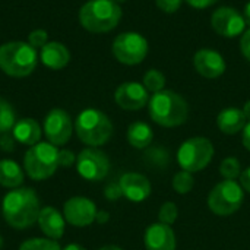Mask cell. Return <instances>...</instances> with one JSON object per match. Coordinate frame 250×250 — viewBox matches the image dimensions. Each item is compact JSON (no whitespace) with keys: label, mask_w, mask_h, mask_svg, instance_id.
Instances as JSON below:
<instances>
[{"label":"cell","mask_w":250,"mask_h":250,"mask_svg":"<svg viewBox=\"0 0 250 250\" xmlns=\"http://www.w3.org/2000/svg\"><path fill=\"white\" fill-rule=\"evenodd\" d=\"M40 199L31 188H18L6 193L1 202L4 221L15 230H26L38 220Z\"/></svg>","instance_id":"6da1fadb"},{"label":"cell","mask_w":250,"mask_h":250,"mask_svg":"<svg viewBox=\"0 0 250 250\" xmlns=\"http://www.w3.org/2000/svg\"><path fill=\"white\" fill-rule=\"evenodd\" d=\"M149 117L161 127H177L186 123L189 117V104L177 92L163 89L152 94L148 101Z\"/></svg>","instance_id":"7a4b0ae2"},{"label":"cell","mask_w":250,"mask_h":250,"mask_svg":"<svg viewBox=\"0 0 250 250\" xmlns=\"http://www.w3.org/2000/svg\"><path fill=\"white\" fill-rule=\"evenodd\" d=\"M122 19V7L113 0H89L79 10L81 25L94 34L114 29Z\"/></svg>","instance_id":"3957f363"},{"label":"cell","mask_w":250,"mask_h":250,"mask_svg":"<svg viewBox=\"0 0 250 250\" xmlns=\"http://www.w3.org/2000/svg\"><path fill=\"white\" fill-rule=\"evenodd\" d=\"M75 130L81 142L98 148L105 145L113 136V123L110 117L97 108H86L79 113L75 122Z\"/></svg>","instance_id":"277c9868"},{"label":"cell","mask_w":250,"mask_h":250,"mask_svg":"<svg viewBox=\"0 0 250 250\" xmlns=\"http://www.w3.org/2000/svg\"><path fill=\"white\" fill-rule=\"evenodd\" d=\"M37 51L28 42L10 41L0 45V69L12 78H25L35 70Z\"/></svg>","instance_id":"5b68a950"},{"label":"cell","mask_w":250,"mask_h":250,"mask_svg":"<svg viewBox=\"0 0 250 250\" xmlns=\"http://www.w3.org/2000/svg\"><path fill=\"white\" fill-rule=\"evenodd\" d=\"M215 154L212 142L205 136H193L186 139L177 149V163L182 170L198 173L205 170Z\"/></svg>","instance_id":"8992f818"},{"label":"cell","mask_w":250,"mask_h":250,"mask_svg":"<svg viewBox=\"0 0 250 250\" xmlns=\"http://www.w3.org/2000/svg\"><path fill=\"white\" fill-rule=\"evenodd\" d=\"M57 155V146L50 142H38L26 151L23 157V168L32 180H45L51 177L59 167Z\"/></svg>","instance_id":"52a82bcc"},{"label":"cell","mask_w":250,"mask_h":250,"mask_svg":"<svg viewBox=\"0 0 250 250\" xmlns=\"http://www.w3.org/2000/svg\"><path fill=\"white\" fill-rule=\"evenodd\" d=\"M245 201V190L236 180H221L208 193V208L218 217L236 214Z\"/></svg>","instance_id":"ba28073f"},{"label":"cell","mask_w":250,"mask_h":250,"mask_svg":"<svg viewBox=\"0 0 250 250\" xmlns=\"http://www.w3.org/2000/svg\"><path fill=\"white\" fill-rule=\"evenodd\" d=\"M148 48L149 45L146 38L139 32H133V31L119 34L114 38L111 47L116 60L127 66L142 63L148 54Z\"/></svg>","instance_id":"9c48e42d"},{"label":"cell","mask_w":250,"mask_h":250,"mask_svg":"<svg viewBox=\"0 0 250 250\" xmlns=\"http://www.w3.org/2000/svg\"><path fill=\"white\" fill-rule=\"evenodd\" d=\"M108 155L98 149L88 146L76 155V171L88 182H101L110 173Z\"/></svg>","instance_id":"30bf717a"},{"label":"cell","mask_w":250,"mask_h":250,"mask_svg":"<svg viewBox=\"0 0 250 250\" xmlns=\"http://www.w3.org/2000/svg\"><path fill=\"white\" fill-rule=\"evenodd\" d=\"M211 26L221 37L236 38L246 31V21L237 9L231 6H223L212 12Z\"/></svg>","instance_id":"8fae6325"},{"label":"cell","mask_w":250,"mask_h":250,"mask_svg":"<svg viewBox=\"0 0 250 250\" xmlns=\"http://www.w3.org/2000/svg\"><path fill=\"white\" fill-rule=\"evenodd\" d=\"M73 125L67 111L63 108H53L44 119V133L47 141L54 146H63L72 136Z\"/></svg>","instance_id":"7c38bea8"},{"label":"cell","mask_w":250,"mask_h":250,"mask_svg":"<svg viewBox=\"0 0 250 250\" xmlns=\"http://www.w3.org/2000/svg\"><path fill=\"white\" fill-rule=\"evenodd\" d=\"M97 214V205L94 204V201L85 196H73L67 199L63 207V217L66 223L79 229L91 226L95 221Z\"/></svg>","instance_id":"4fadbf2b"},{"label":"cell","mask_w":250,"mask_h":250,"mask_svg":"<svg viewBox=\"0 0 250 250\" xmlns=\"http://www.w3.org/2000/svg\"><path fill=\"white\" fill-rule=\"evenodd\" d=\"M116 104L127 111H138L148 105L149 95L146 88L139 82H125L114 92Z\"/></svg>","instance_id":"5bb4252c"},{"label":"cell","mask_w":250,"mask_h":250,"mask_svg":"<svg viewBox=\"0 0 250 250\" xmlns=\"http://www.w3.org/2000/svg\"><path fill=\"white\" fill-rule=\"evenodd\" d=\"M193 66L196 72L207 79H217L224 75L227 63L224 57L211 48H202L193 56Z\"/></svg>","instance_id":"9a60e30c"},{"label":"cell","mask_w":250,"mask_h":250,"mask_svg":"<svg viewBox=\"0 0 250 250\" xmlns=\"http://www.w3.org/2000/svg\"><path fill=\"white\" fill-rule=\"evenodd\" d=\"M122 193L130 202H144L149 198L152 186L146 176L135 171L125 173L119 180Z\"/></svg>","instance_id":"2e32d148"},{"label":"cell","mask_w":250,"mask_h":250,"mask_svg":"<svg viewBox=\"0 0 250 250\" xmlns=\"http://www.w3.org/2000/svg\"><path fill=\"white\" fill-rule=\"evenodd\" d=\"M144 243L146 250H176L177 240L171 226L161 223L151 224L144 234Z\"/></svg>","instance_id":"e0dca14e"},{"label":"cell","mask_w":250,"mask_h":250,"mask_svg":"<svg viewBox=\"0 0 250 250\" xmlns=\"http://www.w3.org/2000/svg\"><path fill=\"white\" fill-rule=\"evenodd\" d=\"M40 230L53 240H59L64 234V226L66 220L64 217L54 208V207H45L41 208L38 220H37Z\"/></svg>","instance_id":"ac0fdd59"},{"label":"cell","mask_w":250,"mask_h":250,"mask_svg":"<svg viewBox=\"0 0 250 250\" xmlns=\"http://www.w3.org/2000/svg\"><path fill=\"white\" fill-rule=\"evenodd\" d=\"M248 123V119L242 108L237 107H227L221 110L217 116V126L218 129L229 136H234L240 132H243L245 126Z\"/></svg>","instance_id":"d6986e66"},{"label":"cell","mask_w":250,"mask_h":250,"mask_svg":"<svg viewBox=\"0 0 250 250\" xmlns=\"http://www.w3.org/2000/svg\"><path fill=\"white\" fill-rule=\"evenodd\" d=\"M40 59H41L42 64L47 66L48 69L60 70V69L66 67L67 63L70 62V53L64 44L57 42V41H51V42H47L41 48Z\"/></svg>","instance_id":"ffe728a7"},{"label":"cell","mask_w":250,"mask_h":250,"mask_svg":"<svg viewBox=\"0 0 250 250\" xmlns=\"http://www.w3.org/2000/svg\"><path fill=\"white\" fill-rule=\"evenodd\" d=\"M12 135L16 142L26 145V146H34L40 142L41 139V126L38 125L37 120L34 119H21L15 123L12 129Z\"/></svg>","instance_id":"44dd1931"},{"label":"cell","mask_w":250,"mask_h":250,"mask_svg":"<svg viewBox=\"0 0 250 250\" xmlns=\"http://www.w3.org/2000/svg\"><path fill=\"white\" fill-rule=\"evenodd\" d=\"M127 142L136 149H146L154 141V132L145 122H135L127 127Z\"/></svg>","instance_id":"7402d4cb"},{"label":"cell","mask_w":250,"mask_h":250,"mask_svg":"<svg viewBox=\"0 0 250 250\" xmlns=\"http://www.w3.org/2000/svg\"><path fill=\"white\" fill-rule=\"evenodd\" d=\"M23 183V171L13 160H0V185L9 189H18Z\"/></svg>","instance_id":"603a6c76"},{"label":"cell","mask_w":250,"mask_h":250,"mask_svg":"<svg viewBox=\"0 0 250 250\" xmlns=\"http://www.w3.org/2000/svg\"><path fill=\"white\" fill-rule=\"evenodd\" d=\"M142 85L146 88L148 92H152V94L160 92V91L166 89V76L158 69H149L144 75Z\"/></svg>","instance_id":"cb8c5ba5"},{"label":"cell","mask_w":250,"mask_h":250,"mask_svg":"<svg viewBox=\"0 0 250 250\" xmlns=\"http://www.w3.org/2000/svg\"><path fill=\"white\" fill-rule=\"evenodd\" d=\"M171 186L174 189L176 193L179 195H188L189 192H192L193 186H195V179L193 174L186 171V170H180L174 174L173 180H171Z\"/></svg>","instance_id":"d4e9b609"},{"label":"cell","mask_w":250,"mask_h":250,"mask_svg":"<svg viewBox=\"0 0 250 250\" xmlns=\"http://www.w3.org/2000/svg\"><path fill=\"white\" fill-rule=\"evenodd\" d=\"M16 123V113L9 101L0 97V133H6L13 129Z\"/></svg>","instance_id":"484cf974"},{"label":"cell","mask_w":250,"mask_h":250,"mask_svg":"<svg viewBox=\"0 0 250 250\" xmlns=\"http://www.w3.org/2000/svg\"><path fill=\"white\" fill-rule=\"evenodd\" d=\"M242 171V164L236 157H227L220 164V174L224 180H237Z\"/></svg>","instance_id":"4316f807"},{"label":"cell","mask_w":250,"mask_h":250,"mask_svg":"<svg viewBox=\"0 0 250 250\" xmlns=\"http://www.w3.org/2000/svg\"><path fill=\"white\" fill-rule=\"evenodd\" d=\"M19 250H62V248L59 246L57 240L35 237V239L25 240L19 246Z\"/></svg>","instance_id":"83f0119b"},{"label":"cell","mask_w":250,"mask_h":250,"mask_svg":"<svg viewBox=\"0 0 250 250\" xmlns=\"http://www.w3.org/2000/svg\"><path fill=\"white\" fill-rule=\"evenodd\" d=\"M179 218V208L174 202H164L158 211V223L173 226Z\"/></svg>","instance_id":"f1b7e54d"},{"label":"cell","mask_w":250,"mask_h":250,"mask_svg":"<svg viewBox=\"0 0 250 250\" xmlns=\"http://www.w3.org/2000/svg\"><path fill=\"white\" fill-rule=\"evenodd\" d=\"M146 160L158 167H164L167 161H170V155L163 149V148H146Z\"/></svg>","instance_id":"f546056e"},{"label":"cell","mask_w":250,"mask_h":250,"mask_svg":"<svg viewBox=\"0 0 250 250\" xmlns=\"http://www.w3.org/2000/svg\"><path fill=\"white\" fill-rule=\"evenodd\" d=\"M47 31L44 29H35L29 34L28 37V44L34 48H42L47 44Z\"/></svg>","instance_id":"4dcf8cb0"},{"label":"cell","mask_w":250,"mask_h":250,"mask_svg":"<svg viewBox=\"0 0 250 250\" xmlns=\"http://www.w3.org/2000/svg\"><path fill=\"white\" fill-rule=\"evenodd\" d=\"M183 0H155L157 7L164 13H176L180 9Z\"/></svg>","instance_id":"1f68e13d"},{"label":"cell","mask_w":250,"mask_h":250,"mask_svg":"<svg viewBox=\"0 0 250 250\" xmlns=\"http://www.w3.org/2000/svg\"><path fill=\"white\" fill-rule=\"evenodd\" d=\"M59 167H69L72 164H76V155L69 149H59Z\"/></svg>","instance_id":"d6a6232c"},{"label":"cell","mask_w":250,"mask_h":250,"mask_svg":"<svg viewBox=\"0 0 250 250\" xmlns=\"http://www.w3.org/2000/svg\"><path fill=\"white\" fill-rule=\"evenodd\" d=\"M15 138L13 135H10L9 132L6 133H0V148L6 152H10L15 149Z\"/></svg>","instance_id":"836d02e7"},{"label":"cell","mask_w":250,"mask_h":250,"mask_svg":"<svg viewBox=\"0 0 250 250\" xmlns=\"http://www.w3.org/2000/svg\"><path fill=\"white\" fill-rule=\"evenodd\" d=\"M240 50H242V54L245 56V59L250 62V28H248L242 34V38H240Z\"/></svg>","instance_id":"e575fe53"},{"label":"cell","mask_w":250,"mask_h":250,"mask_svg":"<svg viewBox=\"0 0 250 250\" xmlns=\"http://www.w3.org/2000/svg\"><path fill=\"white\" fill-rule=\"evenodd\" d=\"M104 195H105V198L107 199H110V201H116V199H119L120 196H123V193H122V189H120V185L117 183H110L107 188H105V192H104Z\"/></svg>","instance_id":"d590c367"},{"label":"cell","mask_w":250,"mask_h":250,"mask_svg":"<svg viewBox=\"0 0 250 250\" xmlns=\"http://www.w3.org/2000/svg\"><path fill=\"white\" fill-rule=\"evenodd\" d=\"M189 6H192L193 9H207L211 7L212 4H215L218 0H185Z\"/></svg>","instance_id":"8d00e7d4"},{"label":"cell","mask_w":250,"mask_h":250,"mask_svg":"<svg viewBox=\"0 0 250 250\" xmlns=\"http://www.w3.org/2000/svg\"><path fill=\"white\" fill-rule=\"evenodd\" d=\"M239 180H240V186L243 188V190L250 193V166L242 171Z\"/></svg>","instance_id":"74e56055"},{"label":"cell","mask_w":250,"mask_h":250,"mask_svg":"<svg viewBox=\"0 0 250 250\" xmlns=\"http://www.w3.org/2000/svg\"><path fill=\"white\" fill-rule=\"evenodd\" d=\"M242 144L250 152V122L246 123V126H245V129L242 132Z\"/></svg>","instance_id":"f35d334b"},{"label":"cell","mask_w":250,"mask_h":250,"mask_svg":"<svg viewBox=\"0 0 250 250\" xmlns=\"http://www.w3.org/2000/svg\"><path fill=\"white\" fill-rule=\"evenodd\" d=\"M108 212H105V211H98V214H97V218H95V221H98V223H105V221H108Z\"/></svg>","instance_id":"ab89813d"},{"label":"cell","mask_w":250,"mask_h":250,"mask_svg":"<svg viewBox=\"0 0 250 250\" xmlns=\"http://www.w3.org/2000/svg\"><path fill=\"white\" fill-rule=\"evenodd\" d=\"M243 16H245V21H246V25L250 28V1L246 3L245 6V12H243Z\"/></svg>","instance_id":"60d3db41"},{"label":"cell","mask_w":250,"mask_h":250,"mask_svg":"<svg viewBox=\"0 0 250 250\" xmlns=\"http://www.w3.org/2000/svg\"><path fill=\"white\" fill-rule=\"evenodd\" d=\"M62 250H86L83 246H81V245H78V243H70V245H67L64 249Z\"/></svg>","instance_id":"b9f144b4"},{"label":"cell","mask_w":250,"mask_h":250,"mask_svg":"<svg viewBox=\"0 0 250 250\" xmlns=\"http://www.w3.org/2000/svg\"><path fill=\"white\" fill-rule=\"evenodd\" d=\"M242 110H243V113H245V116H246L248 122H250V100L245 103V105H243V108H242Z\"/></svg>","instance_id":"7bdbcfd3"},{"label":"cell","mask_w":250,"mask_h":250,"mask_svg":"<svg viewBox=\"0 0 250 250\" xmlns=\"http://www.w3.org/2000/svg\"><path fill=\"white\" fill-rule=\"evenodd\" d=\"M98 250H123L122 248H119V246H116V245H108V246H103L101 249Z\"/></svg>","instance_id":"ee69618b"},{"label":"cell","mask_w":250,"mask_h":250,"mask_svg":"<svg viewBox=\"0 0 250 250\" xmlns=\"http://www.w3.org/2000/svg\"><path fill=\"white\" fill-rule=\"evenodd\" d=\"M114 3H117V4H122V3H125V1H127V0H113Z\"/></svg>","instance_id":"f6af8a7d"},{"label":"cell","mask_w":250,"mask_h":250,"mask_svg":"<svg viewBox=\"0 0 250 250\" xmlns=\"http://www.w3.org/2000/svg\"><path fill=\"white\" fill-rule=\"evenodd\" d=\"M1 248H3V237L0 236V250H1Z\"/></svg>","instance_id":"bcb514c9"}]
</instances>
